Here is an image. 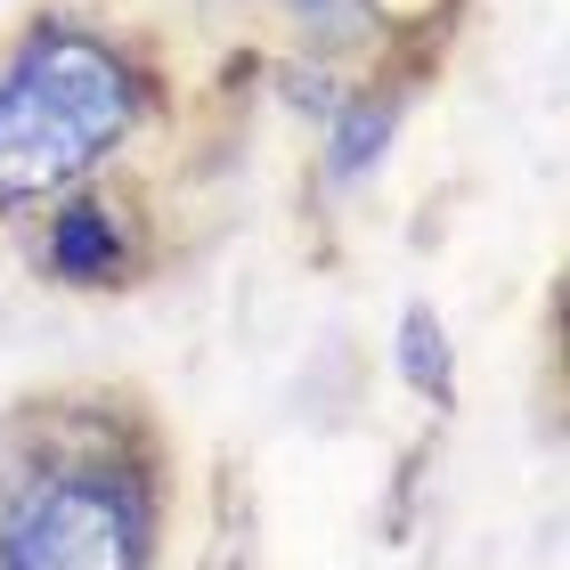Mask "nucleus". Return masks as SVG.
<instances>
[{
  "instance_id": "f257e3e1",
  "label": "nucleus",
  "mask_w": 570,
  "mask_h": 570,
  "mask_svg": "<svg viewBox=\"0 0 570 570\" xmlns=\"http://www.w3.org/2000/svg\"><path fill=\"white\" fill-rule=\"evenodd\" d=\"M171 456L139 400L49 392L0 440V570H164Z\"/></svg>"
},
{
  "instance_id": "f03ea898",
  "label": "nucleus",
  "mask_w": 570,
  "mask_h": 570,
  "mask_svg": "<svg viewBox=\"0 0 570 570\" xmlns=\"http://www.w3.org/2000/svg\"><path fill=\"white\" fill-rule=\"evenodd\" d=\"M164 107L171 90L131 33L73 9L24 17L0 41V220L107 179Z\"/></svg>"
},
{
  "instance_id": "7ed1b4c3",
  "label": "nucleus",
  "mask_w": 570,
  "mask_h": 570,
  "mask_svg": "<svg viewBox=\"0 0 570 570\" xmlns=\"http://www.w3.org/2000/svg\"><path fill=\"white\" fill-rule=\"evenodd\" d=\"M33 269L66 294H122L155 269V220L139 196H115L107 179L49 196L33 213Z\"/></svg>"
},
{
  "instance_id": "20e7f679",
  "label": "nucleus",
  "mask_w": 570,
  "mask_h": 570,
  "mask_svg": "<svg viewBox=\"0 0 570 570\" xmlns=\"http://www.w3.org/2000/svg\"><path fill=\"white\" fill-rule=\"evenodd\" d=\"M416 73H424V66H375V73H358V82L334 98L326 147H318V171H326L334 196L367 188V179L383 171V155L400 147V122H407V90H416Z\"/></svg>"
},
{
  "instance_id": "39448f33",
  "label": "nucleus",
  "mask_w": 570,
  "mask_h": 570,
  "mask_svg": "<svg viewBox=\"0 0 570 570\" xmlns=\"http://www.w3.org/2000/svg\"><path fill=\"white\" fill-rule=\"evenodd\" d=\"M277 17V33L302 49V58H326V66H351V58H383L375 24L358 0H262Z\"/></svg>"
},
{
  "instance_id": "423d86ee",
  "label": "nucleus",
  "mask_w": 570,
  "mask_h": 570,
  "mask_svg": "<svg viewBox=\"0 0 570 570\" xmlns=\"http://www.w3.org/2000/svg\"><path fill=\"white\" fill-rule=\"evenodd\" d=\"M392 367L416 400L432 407H456V351H449V326H440L432 302H407L400 326H392Z\"/></svg>"
},
{
  "instance_id": "0eeeda50",
  "label": "nucleus",
  "mask_w": 570,
  "mask_h": 570,
  "mask_svg": "<svg viewBox=\"0 0 570 570\" xmlns=\"http://www.w3.org/2000/svg\"><path fill=\"white\" fill-rule=\"evenodd\" d=\"M358 9H367L383 58H392V49H440L464 0H358Z\"/></svg>"
},
{
  "instance_id": "6e6552de",
  "label": "nucleus",
  "mask_w": 570,
  "mask_h": 570,
  "mask_svg": "<svg viewBox=\"0 0 570 570\" xmlns=\"http://www.w3.org/2000/svg\"><path fill=\"white\" fill-rule=\"evenodd\" d=\"M343 90H351V73H343V66L302 58V49H285V58H277V98H285V107H294L302 122H326Z\"/></svg>"
}]
</instances>
